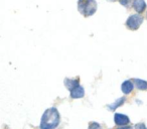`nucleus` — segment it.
<instances>
[{"label":"nucleus","mask_w":147,"mask_h":129,"mask_svg":"<svg viewBox=\"0 0 147 129\" xmlns=\"http://www.w3.org/2000/svg\"><path fill=\"white\" fill-rule=\"evenodd\" d=\"M59 120H61V117H59V113L57 111V109L55 108V107L49 108L47 110H45V112L43 113L42 117H41L40 128L41 129L55 128L59 124Z\"/></svg>","instance_id":"nucleus-1"},{"label":"nucleus","mask_w":147,"mask_h":129,"mask_svg":"<svg viewBox=\"0 0 147 129\" xmlns=\"http://www.w3.org/2000/svg\"><path fill=\"white\" fill-rule=\"evenodd\" d=\"M78 9L85 17L91 16L97 11L96 0H79Z\"/></svg>","instance_id":"nucleus-2"},{"label":"nucleus","mask_w":147,"mask_h":129,"mask_svg":"<svg viewBox=\"0 0 147 129\" xmlns=\"http://www.w3.org/2000/svg\"><path fill=\"white\" fill-rule=\"evenodd\" d=\"M143 20H144V17L140 14H133L127 19L126 25L129 29L131 30H136L140 27V25L142 24Z\"/></svg>","instance_id":"nucleus-3"},{"label":"nucleus","mask_w":147,"mask_h":129,"mask_svg":"<svg viewBox=\"0 0 147 129\" xmlns=\"http://www.w3.org/2000/svg\"><path fill=\"white\" fill-rule=\"evenodd\" d=\"M114 121H115V123L118 125V127L125 126V125L130 123L129 117L124 114H121V113H116V114L114 115Z\"/></svg>","instance_id":"nucleus-4"},{"label":"nucleus","mask_w":147,"mask_h":129,"mask_svg":"<svg viewBox=\"0 0 147 129\" xmlns=\"http://www.w3.org/2000/svg\"><path fill=\"white\" fill-rule=\"evenodd\" d=\"M85 95V90L82 86H77L71 91V97L73 99H80V98H83Z\"/></svg>","instance_id":"nucleus-5"},{"label":"nucleus","mask_w":147,"mask_h":129,"mask_svg":"<svg viewBox=\"0 0 147 129\" xmlns=\"http://www.w3.org/2000/svg\"><path fill=\"white\" fill-rule=\"evenodd\" d=\"M133 8L137 11V13H142L146 8V3L144 0H134L133 1Z\"/></svg>","instance_id":"nucleus-6"},{"label":"nucleus","mask_w":147,"mask_h":129,"mask_svg":"<svg viewBox=\"0 0 147 129\" xmlns=\"http://www.w3.org/2000/svg\"><path fill=\"white\" fill-rule=\"evenodd\" d=\"M65 87L67 88V90L71 92V90H73L75 87H77V86H79V78H77V79H69V78H67V79H65Z\"/></svg>","instance_id":"nucleus-7"},{"label":"nucleus","mask_w":147,"mask_h":129,"mask_svg":"<svg viewBox=\"0 0 147 129\" xmlns=\"http://www.w3.org/2000/svg\"><path fill=\"white\" fill-rule=\"evenodd\" d=\"M125 100H126V98H125V97H121V98H119L118 100L115 101L114 103L107 105V108H108V110H110V111L116 110V109L118 108V107H120L121 105L124 104V103H125Z\"/></svg>","instance_id":"nucleus-8"},{"label":"nucleus","mask_w":147,"mask_h":129,"mask_svg":"<svg viewBox=\"0 0 147 129\" xmlns=\"http://www.w3.org/2000/svg\"><path fill=\"white\" fill-rule=\"evenodd\" d=\"M133 88H134L133 83L129 80L123 82L122 86H121V90H122V92L124 93V94H130V93L132 92Z\"/></svg>","instance_id":"nucleus-9"},{"label":"nucleus","mask_w":147,"mask_h":129,"mask_svg":"<svg viewBox=\"0 0 147 129\" xmlns=\"http://www.w3.org/2000/svg\"><path fill=\"white\" fill-rule=\"evenodd\" d=\"M135 82V86L138 90L141 91H146L147 90V81L141 80V79H134L133 80Z\"/></svg>","instance_id":"nucleus-10"},{"label":"nucleus","mask_w":147,"mask_h":129,"mask_svg":"<svg viewBox=\"0 0 147 129\" xmlns=\"http://www.w3.org/2000/svg\"><path fill=\"white\" fill-rule=\"evenodd\" d=\"M119 2L124 6H129L131 4V0H119Z\"/></svg>","instance_id":"nucleus-11"},{"label":"nucleus","mask_w":147,"mask_h":129,"mask_svg":"<svg viewBox=\"0 0 147 129\" xmlns=\"http://www.w3.org/2000/svg\"><path fill=\"white\" fill-rule=\"evenodd\" d=\"M135 128H146L144 124H138V125H135Z\"/></svg>","instance_id":"nucleus-12"},{"label":"nucleus","mask_w":147,"mask_h":129,"mask_svg":"<svg viewBox=\"0 0 147 129\" xmlns=\"http://www.w3.org/2000/svg\"><path fill=\"white\" fill-rule=\"evenodd\" d=\"M89 127H90V128H94V127H96V128H97V127H100V125L97 124V123H95V124L90 125V126H89Z\"/></svg>","instance_id":"nucleus-13"},{"label":"nucleus","mask_w":147,"mask_h":129,"mask_svg":"<svg viewBox=\"0 0 147 129\" xmlns=\"http://www.w3.org/2000/svg\"><path fill=\"white\" fill-rule=\"evenodd\" d=\"M108 1H110V2H114V1H116V0H108Z\"/></svg>","instance_id":"nucleus-14"},{"label":"nucleus","mask_w":147,"mask_h":129,"mask_svg":"<svg viewBox=\"0 0 147 129\" xmlns=\"http://www.w3.org/2000/svg\"><path fill=\"white\" fill-rule=\"evenodd\" d=\"M146 17H147V15H146Z\"/></svg>","instance_id":"nucleus-15"}]
</instances>
